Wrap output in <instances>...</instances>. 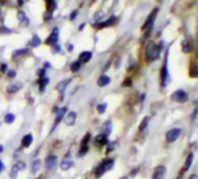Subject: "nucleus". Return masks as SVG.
<instances>
[{"mask_svg": "<svg viewBox=\"0 0 198 179\" xmlns=\"http://www.w3.org/2000/svg\"><path fill=\"white\" fill-rule=\"evenodd\" d=\"M161 48L162 46H160L155 42H149L146 47V59L147 61L152 62L155 61L160 57V53H161Z\"/></svg>", "mask_w": 198, "mask_h": 179, "instance_id": "f257e3e1", "label": "nucleus"}, {"mask_svg": "<svg viewBox=\"0 0 198 179\" xmlns=\"http://www.w3.org/2000/svg\"><path fill=\"white\" fill-rule=\"evenodd\" d=\"M113 165H114V159H106V160H104L100 165L98 166L96 170H94V173H96V176L99 178V177H102L105 172H107V171H110L112 167H113Z\"/></svg>", "mask_w": 198, "mask_h": 179, "instance_id": "f03ea898", "label": "nucleus"}, {"mask_svg": "<svg viewBox=\"0 0 198 179\" xmlns=\"http://www.w3.org/2000/svg\"><path fill=\"white\" fill-rule=\"evenodd\" d=\"M172 100L177 102V103H185L189 100V95L186 94V91L182 90V89H178L172 95Z\"/></svg>", "mask_w": 198, "mask_h": 179, "instance_id": "7ed1b4c3", "label": "nucleus"}, {"mask_svg": "<svg viewBox=\"0 0 198 179\" xmlns=\"http://www.w3.org/2000/svg\"><path fill=\"white\" fill-rule=\"evenodd\" d=\"M180 135H181V129L180 128H174V129H170L166 134V139H167V142L172 143V142H175V140L178 139Z\"/></svg>", "mask_w": 198, "mask_h": 179, "instance_id": "20e7f679", "label": "nucleus"}, {"mask_svg": "<svg viewBox=\"0 0 198 179\" xmlns=\"http://www.w3.org/2000/svg\"><path fill=\"white\" fill-rule=\"evenodd\" d=\"M166 172H167L166 166H163V165L156 166L155 170H154V172H153L152 179H164V177H166Z\"/></svg>", "mask_w": 198, "mask_h": 179, "instance_id": "39448f33", "label": "nucleus"}, {"mask_svg": "<svg viewBox=\"0 0 198 179\" xmlns=\"http://www.w3.org/2000/svg\"><path fill=\"white\" fill-rule=\"evenodd\" d=\"M156 14H158V8L154 10L152 13L149 14L148 19L146 20V22L144 24V26H142V29H144V30L148 29V28H153V26H154V21H155V18H156Z\"/></svg>", "mask_w": 198, "mask_h": 179, "instance_id": "423d86ee", "label": "nucleus"}, {"mask_svg": "<svg viewBox=\"0 0 198 179\" xmlns=\"http://www.w3.org/2000/svg\"><path fill=\"white\" fill-rule=\"evenodd\" d=\"M58 33H60L58 28H54L53 32H52V34L47 38L46 43L49 45V46H55V45L57 43V41H58Z\"/></svg>", "mask_w": 198, "mask_h": 179, "instance_id": "0eeeda50", "label": "nucleus"}, {"mask_svg": "<svg viewBox=\"0 0 198 179\" xmlns=\"http://www.w3.org/2000/svg\"><path fill=\"white\" fill-rule=\"evenodd\" d=\"M76 118H77V114L75 111H70L66 116H64V123L68 126H72L74 124L76 123Z\"/></svg>", "mask_w": 198, "mask_h": 179, "instance_id": "6e6552de", "label": "nucleus"}, {"mask_svg": "<svg viewBox=\"0 0 198 179\" xmlns=\"http://www.w3.org/2000/svg\"><path fill=\"white\" fill-rule=\"evenodd\" d=\"M168 79H169V73H168V66H167V61H166L163 67H162V70H161V82H162L163 87L167 85Z\"/></svg>", "mask_w": 198, "mask_h": 179, "instance_id": "1a4fd4ad", "label": "nucleus"}, {"mask_svg": "<svg viewBox=\"0 0 198 179\" xmlns=\"http://www.w3.org/2000/svg\"><path fill=\"white\" fill-rule=\"evenodd\" d=\"M56 165H57V157L56 156L53 154V156H49V157L46 158V167L48 170H52Z\"/></svg>", "mask_w": 198, "mask_h": 179, "instance_id": "9d476101", "label": "nucleus"}, {"mask_svg": "<svg viewBox=\"0 0 198 179\" xmlns=\"http://www.w3.org/2000/svg\"><path fill=\"white\" fill-rule=\"evenodd\" d=\"M107 143H108V139H107V136H105L104 134H100L94 138V144L98 146H104Z\"/></svg>", "mask_w": 198, "mask_h": 179, "instance_id": "9b49d317", "label": "nucleus"}, {"mask_svg": "<svg viewBox=\"0 0 198 179\" xmlns=\"http://www.w3.org/2000/svg\"><path fill=\"white\" fill-rule=\"evenodd\" d=\"M91 57H92V53L91 52H89V51H85V52H82L80 54H79V57H78V61L79 62H89L90 60H91Z\"/></svg>", "mask_w": 198, "mask_h": 179, "instance_id": "f8f14e48", "label": "nucleus"}, {"mask_svg": "<svg viewBox=\"0 0 198 179\" xmlns=\"http://www.w3.org/2000/svg\"><path fill=\"white\" fill-rule=\"evenodd\" d=\"M70 82H71V79H68V80H63V81H61V82L56 85L57 91H58V93H61V94H63V93H64V90L66 89V87L69 85V83Z\"/></svg>", "mask_w": 198, "mask_h": 179, "instance_id": "ddd939ff", "label": "nucleus"}, {"mask_svg": "<svg viewBox=\"0 0 198 179\" xmlns=\"http://www.w3.org/2000/svg\"><path fill=\"white\" fill-rule=\"evenodd\" d=\"M192 48H194V45H192V42L190 41V40L186 39V40L182 41V51L184 53H190L192 51Z\"/></svg>", "mask_w": 198, "mask_h": 179, "instance_id": "4468645a", "label": "nucleus"}, {"mask_svg": "<svg viewBox=\"0 0 198 179\" xmlns=\"http://www.w3.org/2000/svg\"><path fill=\"white\" fill-rule=\"evenodd\" d=\"M32 143H33V135L32 134L26 135L25 137L22 138V140H21V145L24 148H29L32 145Z\"/></svg>", "mask_w": 198, "mask_h": 179, "instance_id": "2eb2a0df", "label": "nucleus"}, {"mask_svg": "<svg viewBox=\"0 0 198 179\" xmlns=\"http://www.w3.org/2000/svg\"><path fill=\"white\" fill-rule=\"evenodd\" d=\"M66 112V108H62V109L57 110V115H56V118H55V124H54V126H55V125H57V124L60 123V122L64 118Z\"/></svg>", "mask_w": 198, "mask_h": 179, "instance_id": "dca6fc26", "label": "nucleus"}, {"mask_svg": "<svg viewBox=\"0 0 198 179\" xmlns=\"http://www.w3.org/2000/svg\"><path fill=\"white\" fill-rule=\"evenodd\" d=\"M192 160H194V154L192 153H189L186 159H185V163H184V167H183V172L188 171L190 169V166L192 165Z\"/></svg>", "mask_w": 198, "mask_h": 179, "instance_id": "f3484780", "label": "nucleus"}, {"mask_svg": "<svg viewBox=\"0 0 198 179\" xmlns=\"http://www.w3.org/2000/svg\"><path fill=\"white\" fill-rule=\"evenodd\" d=\"M21 88H22V84H21L20 82H13L8 88H7V91L13 94V93H16V91H18L19 89H21Z\"/></svg>", "mask_w": 198, "mask_h": 179, "instance_id": "a211bd4d", "label": "nucleus"}, {"mask_svg": "<svg viewBox=\"0 0 198 179\" xmlns=\"http://www.w3.org/2000/svg\"><path fill=\"white\" fill-rule=\"evenodd\" d=\"M111 82V79L107 76V75H102L99 79H98V85L99 87H105L107 84H110Z\"/></svg>", "mask_w": 198, "mask_h": 179, "instance_id": "6ab92c4d", "label": "nucleus"}, {"mask_svg": "<svg viewBox=\"0 0 198 179\" xmlns=\"http://www.w3.org/2000/svg\"><path fill=\"white\" fill-rule=\"evenodd\" d=\"M18 19H19L20 24H22V25H28V24H29L28 18L26 16L25 12H22V11H19V12H18Z\"/></svg>", "mask_w": 198, "mask_h": 179, "instance_id": "aec40b11", "label": "nucleus"}, {"mask_svg": "<svg viewBox=\"0 0 198 179\" xmlns=\"http://www.w3.org/2000/svg\"><path fill=\"white\" fill-rule=\"evenodd\" d=\"M111 129H112V122L111 121H107V122L103 124V134L105 136H108L111 134V131H112Z\"/></svg>", "mask_w": 198, "mask_h": 179, "instance_id": "412c9836", "label": "nucleus"}, {"mask_svg": "<svg viewBox=\"0 0 198 179\" xmlns=\"http://www.w3.org/2000/svg\"><path fill=\"white\" fill-rule=\"evenodd\" d=\"M114 21H116V18H114V16H112V18H110L108 20L100 22V24L98 25V27H99V28H104V27H110V26H113Z\"/></svg>", "mask_w": 198, "mask_h": 179, "instance_id": "4be33fe9", "label": "nucleus"}, {"mask_svg": "<svg viewBox=\"0 0 198 179\" xmlns=\"http://www.w3.org/2000/svg\"><path fill=\"white\" fill-rule=\"evenodd\" d=\"M72 166H74V162H72L71 159H64V160L62 162V164H61L62 170H69V169H71Z\"/></svg>", "mask_w": 198, "mask_h": 179, "instance_id": "5701e85b", "label": "nucleus"}, {"mask_svg": "<svg viewBox=\"0 0 198 179\" xmlns=\"http://www.w3.org/2000/svg\"><path fill=\"white\" fill-rule=\"evenodd\" d=\"M39 45H41V40H40V38L38 35H33V38H32V40L29 41V46L30 47H38Z\"/></svg>", "mask_w": 198, "mask_h": 179, "instance_id": "b1692460", "label": "nucleus"}, {"mask_svg": "<svg viewBox=\"0 0 198 179\" xmlns=\"http://www.w3.org/2000/svg\"><path fill=\"white\" fill-rule=\"evenodd\" d=\"M40 167H41V162H40L39 159L34 160V162H33V164H32V167H30L32 173H36V172L40 170Z\"/></svg>", "mask_w": 198, "mask_h": 179, "instance_id": "393cba45", "label": "nucleus"}, {"mask_svg": "<svg viewBox=\"0 0 198 179\" xmlns=\"http://www.w3.org/2000/svg\"><path fill=\"white\" fill-rule=\"evenodd\" d=\"M48 83H49V79H48V77H42L39 82L40 90H41V91H44V88H46V85H48Z\"/></svg>", "mask_w": 198, "mask_h": 179, "instance_id": "a878e982", "label": "nucleus"}, {"mask_svg": "<svg viewBox=\"0 0 198 179\" xmlns=\"http://www.w3.org/2000/svg\"><path fill=\"white\" fill-rule=\"evenodd\" d=\"M79 68H80V62H79V61H74V62L71 63V66H70V70H71L72 73L78 71Z\"/></svg>", "mask_w": 198, "mask_h": 179, "instance_id": "bb28decb", "label": "nucleus"}, {"mask_svg": "<svg viewBox=\"0 0 198 179\" xmlns=\"http://www.w3.org/2000/svg\"><path fill=\"white\" fill-rule=\"evenodd\" d=\"M5 123H7V124H11V123H13L14 121H15V116H14V114H7L6 116H5Z\"/></svg>", "mask_w": 198, "mask_h": 179, "instance_id": "cd10ccee", "label": "nucleus"}, {"mask_svg": "<svg viewBox=\"0 0 198 179\" xmlns=\"http://www.w3.org/2000/svg\"><path fill=\"white\" fill-rule=\"evenodd\" d=\"M148 122H149V118H148V117H145V118L142 120V122H141V123H140V125H139V129H140V131H144L146 128H147Z\"/></svg>", "mask_w": 198, "mask_h": 179, "instance_id": "c85d7f7f", "label": "nucleus"}, {"mask_svg": "<svg viewBox=\"0 0 198 179\" xmlns=\"http://www.w3.org/2000/svg\"><path fill=\"white\" fill-rule=\"evenodd\" d=\"M18 172H19V170H18L16 165H13L12 166V169H11V172H10V177H11L12 179H15L16 178V176H18Z\"/></svg>", "mask_w": 198, "mask_h": 179, "instance_id": "c756f323", "label": "nucleus"}, {"mask_svg": "<svg viewBox=\"0 0 198 179\" xmlns=\"http://www.w3.org/2000/svg\"><path fill=\"white\" fill-rule=\"evenodd\" d=\"M106 108H107V104H106V103H102V104H99V105L97 107V110L99 111V114H104L106 110Z\"/></svg>", "mask_w": 198, "mask_h": 179, "instance_id": "7c9ffc66", "label": "nucleus"}, {"mask_svg": "<svg viewBox=\"0 0 198 179\" xmlns=\"http://www.w3.org/2000/svg\"><path fill=\"white\" fill-rule=\"evenodd\" d=\"M15 165H16V167H18L19 171H24V170H26V163H25V162H18Z\"/></svg>", "mask_w": 198, "mask_h": 179, "instance_id": "2f4dec72", "label": "nucleus"}, {"mask_svg": "<svg viewBox=\"0 0 198 179\" xmlns=\"http://www.w3.org/2000/svg\"><path fill=\"white\" fill-rule=\"evenodd\" d=\"M26 53H28V49H27V48H24V49H18V51H15V52H14V55L15 56L24 55V54H26Z\"/></svg>", "mask_w": 198, "mask_h": 179, "instance_id": "473e14b6", "label": "nucleus"}, {"mask_svg": "<svg viewBox=\"0 0 198 179\" xmlns=\"http://www.w3.org/2000/svg\"><path fill=\"white\" fill-rule=\"evenodd\" d=\"M55 7H56V2H55V0H53V1H48V10H49V12H53L54 10H55Z\"/></svg>", "mask_w": 198, "mask_h": 179, "instance_id": "72a5a7b5", "label": "nucleus"}, {"mask_svg": "<svg viewBox=\"0 0 198 179\" xmlns=\"http://www.w3.org/2000/svg\"><path fill=\"white\" fill-rule=\"evenodd\" d=\"M13 30L10 29V28H6L5 26H1L0 27V34H8V33H12Z\"/></svg>", "mask_w": 198, "mask_h": 179, "instance_id": "f704fd0d", "label": "nucleus"}, {"mask_svg": "<svg viewBox=\"0 0 198 179\" xmlns=\"http://www.w3.org/2000/svg\"><path fill=\"white\" fill-rule=\"evenodd\" d=\"M90 140V134H86V136H84L82 140V145H88V142Z\"/></svg>", "mask_w": 198, "mask_h": 179, "instance_id": "c9c22d12", "label": "nucleus"}, {"mask_svg": "<svg viewBox=\"0 0 198 179\" xmlns=\"http://www.w3.org/2000/svg\"><path fill=\"white\" fill-rule=\"evenodd\" d=\"M89 150V148H88V145H82V149H80V151H79V154L82 156V154H84V153H86Z\"/></svg>", "mask_w": 198, "mask_h": 179, "instance_id": "e433bc0d", "label": "nucleus"}, {"mask_svg": "<svg viewBox=\"0 0 198 179\" xmlns=\"http://www.w3.org/2000/svg\"><path fill=\"white\" fill-rule=\"evenodd\" d=\"M7 75H8V77H15V76H16V73H15V70H8V71H7Z\"/></svg>", "mask_w": 198, "mask_h": 179, "instance_id": "4c0bfd02", "label": "nucleus"}, {"mask_svg": "<svg viewBox=\"0 0 198 179\" xmlns=\"http://www.w3.org/2000/svg\"><path fill=\"white\" fill-rule=\"evenodd\" d=\"M197 114H198V102L196 103V107H195V112H194V114L191 115V118L194 120V118H195V117L197 116Z\"/></svg>", "mask_w": 198, "mask_h": 179, "instance_id": "58836bf2", "label": "nucleus"}, {"mask_svg": "<svg viewBox=\"0 0 198 179\" xmlns=\"http://www.w3.org/2000/svg\"><path fill=\"white\" fill-rule=\"evenodd\" d=\"M44 71H46L44 69H40L39 71H38V75H39V76H40V77H41V79H42V77L44 76Z\"/></svg>", "mask_w": 198, "mask_h": 179, "instance_id": "ea45409f", "label": "nucleus"}, {"mask_svg": "<svg viewBox=\"0 0 198 179\" xmlns=\"http://www.w3.org/2000/svg\"><path fill=\"white\" fill-rule=\"evenodd\" d=\"M4 170H5V165H4V163L0 160V173H1Z\"/></svg>", "mask_w": 198, "mask_h": 179, "instance_id": "a19ab883", "label": "nucleus"}, {"mask_svg": "<svg viewBox=\"0 0 198 179\" xmlns=\"http://www.w3.org/2000/svg\"><path fill=\"white\" fill-rule=\"evenodd\" d=\"M75 15H77V11H75V12H74V13L71 14V16H70V19H71V20H74V19H75Z\"/></svg>", "mask_w": 198, "mask_h": 179, "instance_id": "79ce46f5", "label": "nucleus"}, {"mask_svg": "<svg viewBox=\"0 0 198 179\" xmlns=\"http://www.w3.org/2000/svg\"><path fill=\"white\" fill-rule=\"evenodd\" d=\"M125 82L126 83H124V85H130V84H131V80H126Z\"/></svg>", "mask_w": 198, "mask_h": 179, "instance_id": "37998d69", "label": "nucleus"}, {"mask_svg": "<svg viewBox=\"0 0 198 179\" xmlns=\"http://www.w3.org/2000/svg\"><path fill=\"white\" fill-rule=\"evenodd\" d=\"M2 151H4V146H2L1 144H0V153H1Z\"/></svg>", "mask_w": 198, "mask_h": 179, "instance_id": "c03bdc74", "label": "nucleus"}, {"mask_svg": "<svg viewBox=\"0 0 198 179\" xmlns=\"http://www.w3.org/2000/svg\"><path fill=\"white\" fill-rule=\"evenodd\" d=\"M120 179H128V178H127V177H121Z\"/></svg>", "mask_w": 198, "mask_h": 179, "instance_id": "a18cd8bd", "label": "nucleus"}, {"mask_svg": "<svg viewBox=\"0 0 198 179\" xmlns=\"http://www.w3.org/2000/svg\"><path fill=\"white\" fill-rule=\"evenodd\" d=\"M48 1H53V0H48Z\"/></svg>", "mask_w": 198, "mask_h": 179, "instance_id": "49530a36", "label": "nucleus"}]
</instances>
